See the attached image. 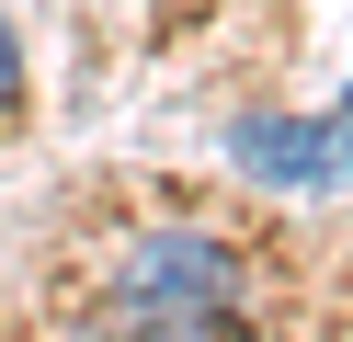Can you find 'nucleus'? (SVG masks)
Returning a JSON list of instances; mask_svg holds the SVG:
<instances>
[{"label":"nucleus","mask_w":353,"mask_h":342,"mask_svg":"<svg viewBox=\"0 0 353 342\" xmlns=\"http://www.w3.org/2000/svg\"><path fill=\"white\" fill-rule=\"evenodd\" d=\"M114 285H125V319H148L160 342H228L239 263H228L216 240H194V228H171V240H137Z\"/></svg>","instance_id":"obj_1"},{"label":"nucleus","mask_w":353,"mask_h":342,"mask_svg":"<svg viewBox=\"0 0 353 342\" xmlns=\"http://www.w3.org/2000/svg\"><path fill=\"white\" fill-rule=\"evenodd\" d=\"M228 160L251 182H342V160H330V114L319 126H296V114H251V126L228 137Z\"/></svg>","instance_id":"obj_2"},{"label":"nucleus","mask_w":353,"mask_h":342,"mask_svg":"<svg viewBox=\"0 0 353 342\" xmlns=\"http://www.w3.org/2000/svg\"><path fill=\"white\" fill-rule=\"evenodd\" d=\"M330 160H342V182H353V103L330 114Z\"/></svg>","instance_id":"obj_3"},{"label":"nucleus","mask_w":353,"mask_h":342,"mask_svg":"<svg viewBox=\"0 0 353 342\" xmlns=\"http://www.w3.org/2000/svg\"><path fill=\"white\" fill-rule=\"evenodd\" d=\"M12 80H23V57H12V23H0V103H12Z\"/></svg>","instance_id":"obj_4"}]
</instances>
